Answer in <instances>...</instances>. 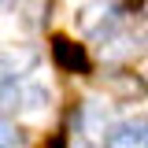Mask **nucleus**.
Instances as JSON below:
<instances>
[{
    "label": "nucleus",
    "mask_w": 148,
    "mask_h": 148,
    "mask_svg": "<svg viewBox=\"0 0 148 148\" xmlns=\"http://www.w3.org/2000/svg\"><path fill=\"white\" fill-rule=\"evenodd\" d=\"M15 141H18L15 126H8V122H0V148H15Z\"/></svg>",
    "instance_id": "39448f33"
},
{
    "label": "nucleus",
    "mask_w": 148,
    "mask_h": 148,
    "mask_svg": "<svg viewBox=\"0 0 148 148\" xmlns=\"http://www.w3.org/2000/svg\"><path fill=\"white\" fill-rule=\"evenodd\" d=\"M52 59L67 74H89V52L82 45H74L71 37H52Z\"/></svg>",
    "instance_id": "f03ea898"
},
{
    "label": "nucleus",
    "mask_w": 148,
    "mask_h": 148,
    "mask_svg": "<svg viewBox=\"0 0 148 148\" xmlns=\"http://www.w3.org/2000/svg\"><path fill=\"white\" fill-rule=\"evenodd\" d=\"M37 56L30 48H0V82L4 78H18V74H26L34 67Z\"/></svg>",
    "instance_id": "7ed1b4c3"
},
{
    "label": "nucleus",
    "mask_w": 148,
    "mask_h": 148,
    "mask_svg": "<svg viewBox=\"0 0 148 148\" xmlns=\"http://www.w3.org/2000/svg\"><path fill=\"white\" fill-rule=\"evenodd\" d=\"M67 148H92V145H89V141H85V137H74V141H71V145H67Z\"/></svg>",
    "instance_id": "423d86ee"
},
{
    "label": "nucleus",
    "mask_w": 148,
    "mask_h": 148,
    "mask_svg": "<svg viewBox=\"0 0 148 148\" xmlns=\"http://www.w3.org/2000/svg\"><path fill=\"white\" fill-rule=\"evenodd\" d=\"M48 104H52V92L41 82H22L18 85V111H48Z\"/></svg>",
    "instance_id": "20e7f679"
},
{
    "label": "nucleus",
    "mask_w": 148,
    "mask_h": 148,
    "mask_svg": "<svg viewBox=\"0 0 148 148\" xmlns=\"http://www.w3.org/2000/svg\"><path fill=\"white\" fill-rule=\"evenodd\" d=\"M104 92L111 100H122V104H133L148 92V82L133 71H108L104 74Z\"/></svg>",
    "instance_id": "f257e3e1"
}]
</instances>
